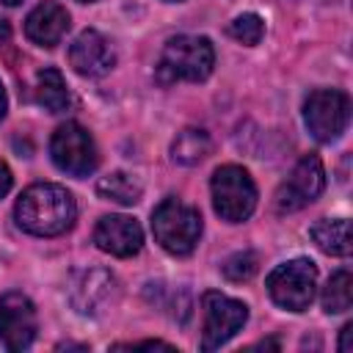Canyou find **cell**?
Masks as SVG:
<instances>
[{
  "label": "cell",
  "instance_id": "7a4b0ae2",
  "mask_svg": "<svg viewBox=\"0 0 353 353\" xmlns=\"http://www.w3.org/2000/svg\"><path fill=\"white\" fill-rule=\"evenodd\" d=\"M215 66V50L207 36H174L165 41L160 61H157V80L176 83V80H207Z\"/></svg>",
  "mask_w": 353,
  "mask_h": 353
},
{
  "label": "cell",
  "instance_id": "3957f363",
  "mask_svg": "<svg viewBox=\"0 0 353 353\" xmlns=\"http://www.w3.org/2000/svg\"><path fill=\"white\" fill-rule=\"evenodd\" d=\"M154 240L174 256H188L201 237V215L182 199H163L152 212Z\"/></svg>",
  "mask_w": 353,
  "mask_h": 353
},
{
  "label": "cell",
  "instance_id": "8fae6325",
  "mask_svg": "<svg viewBox=\"0 0 353 353\" xmlns=\"http://www.w3.org/2000/svg\"><path fill=\"white\" fill-rule=\"evenodd\" d=\"M36 339V306L22 292L0 298V342L8 350H25Z\"/></svg>",
  "mask_w": 353,
  "mask_h": 353
},
{
  "label": "cell",
  "instance_id": "277c9868",
  "mask_svg": "<svg viewBox=\"0 0 353 353\" xmlns=\"http://www.w3.org/2000/svg\"><path fill=\"white\" fill-rule=\"evenodd\" d=\"M210 188H212L215 212L229 223L245 221L256 207V185H254L251 174L240 165L215 168Z\"/></svg>",
  "mask_w": 353,
  "mask_h": 353
},
{
  "label": "cell",
  "instance_id": "d4e9b609",
  "mask_svg": "<svg viewBox=\"0 0 353 353\" xmlns=\"http://www.w3.org/2000/svg\"><path fill=\"white\" fill-rule=\"evenodd\" d=\"M6 110H8V99H6V88H3V83H0V119L6 116Z\"/></svg>",
  "mask_w": 353,
  "mask_h": 353
},
{
  "label": "cell",
  "instance_id": "5bb4252c",
  "mask_svg": "<svg viewBox=\"0 0 353 353\" xmlns=\"http://www.w3.org/2000/svg\"><path fill=\"white\" fill-rule=\"evenodd\" d=\"M69 30V11L55 3V0H44L39 3L28 19H25V36L39 44V47H55L61 44L63 33Z\"/></svg>",
  "mask_w": 353,
  "mask_h": 353
},
{
  "label": "cell",
  "instance_id": "8992f818",
  "mask_svg": "<svg viewBox=\"0 0 353 353\" xmlns=\"http://www.w3.org/2000/svg\"><path fill=\"white\" fill-rule=\"evenodd\" d=\"M303 121L320 143L336 141L350 121V99L336 88H317L303 102Z\"/></svg>",
  "mask_w": 353,
  "mask_h": 353
},
{
  "label": "cell",
  "instance_id": "484cf974",
  "mask_svg": "<svg viewBox=\"0 0 353 353\" xmlns=\"http://www.w3.org/2000/svg\"><path fill=\"white\" fill-rule=\"evenodd\" d=\"M3 3H6V6H19L22 0H3Z\"/></svg>",
  "mask_w": 353,
  "mask_h": 353
},
{
  "label": "cell",
  "instance_id": "5b68a950",
  "mask_svg": "<svg viewBox=\"0 0 353 353\" xmlns=\"http://www.w3.org/2000/svg\"><path fill=\"white\" fill-rule=\"evenodd\" d=\"M317 287V268L312 259H290L270 270L268 276V292L273 303H279L287 312H303L309 309Z\"/></svg>",
  "mask_w": 353,
  "mask_h": 353
},
{
  "label": "cell",
  "instance_id": "9c48e42d",
  "mask_svg": "<svg viewBox=\"0 0 353 353\" xmlns=\"http://www.w3.org/2000/svg\"><path fill=\"white\" fill-rule=\"evenodd\" d=\"M119 295V281L110 270L102 268H83L74 270L66 284V298L80 314H102Z\"/></svg>",
  "mask_w": 353,
  "mask_h": 353
},
{
  "label": "cell",
  "instance_id": "6da1fadb",
  "mask_svg": "<svg viewBox=\"0 0 353 353\" xmlns=\"http://www.w3.org/2000/svg\"><path fill=\"white\" fill-rule=\"evenodd\" d=\"M17 223L36 237H58L72 229L77 218V204L72 193L52 182H39L22 190L14 207Z\"/></svg>",
  "mask_w": 353,
  "mask_h": 353
},
{
  "label": "cell",
  "instance_id": "2e32d148",
  "mask_svg": "<svg viewBox=\"0 0 353 353\" xmlns=\"http://www.w3.org/2000/svg\"><path fill=\"white\" fill-rule=\"evenodd\" d=\"M36 99L41 108H47L50 113H63L72 105V94L66 88L63 74L55 66H44L36 74Z\"/></svg>",
  "mask_w": 353,
  "mask_h": 353
},
{
  "label": "cell",
  "instance_id": "7c38bea8",
  "mask_svg": "<svg viewBox=\"0 0 353 353\" xmlns=\"http://www.w3.org/2000/svg\"><path fill=\"white\" fill-rule=\"evenodd\" d=\"M69 63L74 66L77 74L83 77H102L113 69L116 63V52L110 47V41L99 33V30H83L72 47H69Z\"/></svg>",
  "mask_w": 353,
  "mask_h": 353
},
{
  "label": "cell",
  "instance_id": "44dd1931",
  "mask_svg": "<svg viewBox=\"0 0 353 353\" xmlns=\"http://www.w3.org/2000/svg\"><path fill=\"white\" fill-rule=\"evenodd\" d=\"M256 268H259V256H256L254 251H237V254H232V256L223 259L221 273H223L229 281L240 284V281H248V279L256 273Z\"/></svg>",
  "mask_w": 353,
  "mask_h": 353
},
{
  "label": "cell",
  "instance_id": "30bf717a",
  "mask_svg": "<svg viewBox=\"0 0 353 353\" xmlns=\"http://www.w3.org/2000/svg\"><path fill=\"white\" fill-rule=\"evenodd\" d=\"M325 188V171L317 154H303L290 176L276 190V210L279 212H295L306 204H312Z\"/></svg>",
  "mask_w": 353,
  "mask_h": 353
},
{
  "label": "cell",
  "instance_id": "603a6c76",
  "mask_svg": "<svg viewBox=\"0 0 353 353\" xmlns=\"http://www.w3.org/2000/svg\"><path fill=\"white\" fill-rule=\"evenodd\" d=\"M353 347V323H345L342 325V336H339V350L347 353Z\"/></svg>",
  "mask_w": 353,
  "mask_h": 353
},
{
  "label": "cell",
  "instance_id": "e0dca14e",
  "mask_svg": "<svg viewBox=\"0 0 353 353\" xmlns=\"http://www.w3.org/2000/svg\"><path fill=\"white\" fill-rule=\"evenodd\" d=\"M97 193L105 199V201H116L121 207H132L141 201L143 196V188L135 176L124 174V171H110L108 176H102L97 182Z\"/></svg>",
  "mask_w": 353,
  "mask_h": 353
},
{
  "label": "cell",
  "instance_id": "4fadbf2b",
  "mask_svg": "<svg viewBox=\"0 0 353 353\" xmlns=\"http://www.w3.org/2000/svg\"><path fill=\"white\" fill-rule=\"evenodd\" d=\"M94 243L105 254L113 256H132L143 245V229L130 215H105L94 229Z\"/></svg>",
  "mask_w": 353,
  "mask_h": 353
},
{
  "label": "cell",
  "instance_id": "ffe728a7",
  "mask_svg": "<svg viewBox=\"0 0 353 353\" xmlns=\"http://www.w3.org/2000/svg\"><path fill=\"white\" fill-rule=\"evenodd\" d=\"M229 36L237 39L240 44L254 47L265 36V19L259 14H254V11H245V14H240V17H234L229 22Z\"/></svg>",
  "mask_w": 353,
  "mask_h": 353
},
{
  "label": "cell",
  "instance_id": "cb8c5ba5",
  "mask_svg": "<svg viewBox=\"0 0 353 353\" xmlns=\"http://www.w3.org/2000/svg\"><path fill=\"white\" fill-rule=\"evenodd\" d=\"M8 41H11V25H8V22L0 17V50H3Z\"/></svg>",
  "mask_w": 353,
  "mask_h": 353
},
{
  "label": "cell",
  "instance_id": "9a60e30c",
  "mask_svg": "<svg viewBox=\"0 0 353 353\" xmlns=\"http://www.w3.org/2000/svg\"><path fill=\"white\" fill-rule=\"evenodd\" d=\"M312 240L323 254L331 256H350V221L347 218H323L309 229Z\"/></svg>",
  "mask_w": 353,
  "mask_h": 353
},
{
  "label": "cell",
  "instance_id": "d6986e66",
  "mask_svg": "<svg viewBox=\"0 0 353 353\" xmlns=\"http://www.w3.org/2000/svg\"><path fill=\"white\" fill-rule=\"evenodd\" d=\"M353 303V279H350V270H336L325 290H323V309L328 314H339V312H347Z\"/></svg>",
  "mask_w": 353,
  "mask_h": 353
},
{
  "label": "cell",
  "instance_id": "4316f807",
  "mask_svg": "<svg viewBox=\"0 0 353 353\" xmlns=\"http://www.w3.org/2000/svg\"><path fill=\"white\" fill-rule=\"evenodd\" d=\"M80 3H94V0H80Z\"/></svg>",
  "mask_w": 353,
  "mask_h": 353
},
{
  "label": "cell",
  "instance_id": "52a82bcc",
  "mask_svg": "<svg viewBox=\"0 0 353 353\" xmlns=\"http://www.w3.org/2000/svg\"><path fill=\"white\" fill-rule=\"evenodd\" d=\"M50 154H52V163L72 176H88L99 163L94 138L77 121H66L52 132Z\"/></svg>",
  "mask_w": 353,
  "mask_h": 353
},
{
  "label": "cell",
  "instance_id": "7402d4cb",
  "mask_svg": "<svg viewBox=\"0 0 353 353\" xmlns=\"http://www.w3.org/2000/svg\"><path fill=\"white\" fill-rule=\"evenodd\" d=\"M11 182H14V176H11V168H8V165L0 160V199H3V196L11 190Z\"/></svg>",
  "mask_w": 353,
  "mask_h": 353
},
{
  "label": "cell",
  "instance_id": "ac0fdd59",
  "mask_svg": "<svg viewBox=\"0 0 353 353\" xmlns=\"http://www.w3.org/2000/svg\"><path fill=\"white\" fill-rule=\"evenodd\" d=\"M210 146L212 143H210V135L204 130L188 127V130H182L174 138V143H171V160L179 163V165H196V163H201L210 154Z\"/></svg>",
  "mask_w": 353,
  "mask_h": 353
},
{
  "label": "cell",
  "instance_id": "ba28073f",
  "mask_svg": "<svg viewBox=\"0 0 353 353\" xmlns=\"http://www.w3.org/2000/svg\"><path fill=\"white\" fill-rule=\"evenodd\" d=\"M204 328H201V350H215L226 345L248 320V306L243 301H234L223 292H204Z\"/></svg>",
  "mask_w": 353,
  "mask_h": 353
}]
</instances>
